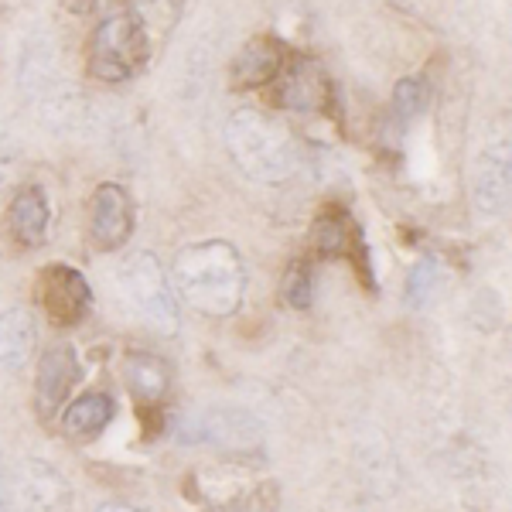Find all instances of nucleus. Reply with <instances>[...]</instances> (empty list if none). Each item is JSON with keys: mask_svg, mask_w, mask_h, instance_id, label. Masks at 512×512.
Instances as JSON below:
<instances>
[{"mask_svg": "<svg viewBox=\"0 0 512 512\" xmlns=\"http://www.w3.org/2000/svg\"><path fill=\"white\" fill-rule=\"evenodd\" d=\"M147 62H151V35H147L144 21L130 7L106 14L96 24L93 38H89V59H86L89 76L96 82H106V86L130 82L144 72Z\"/></svg>", "mask_w": 512, "mask_h": 512, "instance_id": "obj_3", "label": "nucleus"}, {"mask_svg": "<svg viewBox=\"0 0 512 512\" xmlns=\"http://www.w3.org/2000/svg\"><path fill=\"white\" fill-rule=\"evenodd\" d=\"M424 106H427V82L424 79L407 76V79L396 82V89H393V120L400 123V127H407V123L414 120Z\"/></svg>", "mask_w": 512, "mask_h": 512, "instance_id": "obj_19", "label": "nucleus"}, {"mask_svg": "<svg viewBox=\"0 0 512 512\" xmlns=\"http://www.w3.org/2000/svg\"><path fill=\"white\" fill-rule=\"evenodd\" d=\"M509 192H512V158L509 144H495L478 158L475 175H472V202L485 219H499L509 209Z\"/></svg>", "mask_w": 512, "mask_h": 512, "instance_id": "obj_12", "label": "nucleus"}, {"mask_svg": "<svg viewBox=\"0 0 512 512\" xmlns=\"http://www.w3.org/2000/svg\"><path fill=\"white\" fill-rule=\"evenodd\" d=\"M280 297L291 304L294 311H308L311 297H315V274H311L308 260H291L280 280Z\"/></svg>", "mask_w": 512, "mask_h": 512, "instance_id": "obj_18", "label": "nucleus"}, {"mask_svg": "<svg viewBox=\"0 0 512 512\" xmlns=\"http://www.w3.org/2000/svg\"><path fill=\"white\" fill-rule=\"evenodd\" d=\"M280 506V485L277 482H263L256 489H246L236 499L222 502V506L209 509V512H277Z\"/></svg>", "mask_w": 512, "mask_h": 512, "instance_id": "obj_20", "label": "nucleus"}, {"mask_svg": "<svg viewBox=\"0 0 512 512\" xmlns=\"http://www.w3.org/2000/svg\"><path fill=\"white\" fill-rule=\"evenodd\" d=\"M277 103L294 113H321L335 106V82L328 79L325 65L315 59H297L280 69Z\"/></svg>", "mask_w": 512, "mask_h": 512, "instance_id": "obj_9", "label": "nucleus"}, {"mask_svg": "<svg viewBox=\"0 0 512 512\" xmlns=\"http://www.w3.org/2000/svg\"><path fill=\"white\" fill-rule=\"evenodd\" d=\"M0 512H14L11 495H7V485H4V475H0Z\"/></svg>", "mask_w": 512, "mask_h": 512, "instance_id": "obj_22", "label": "nucleus"}, {"mask_svg": "<svg viewBox=\"0 0 512 512\" xmlns=\"http://www.w3.org/2000/svg\"><path fill=\"white\" fill-rule=\"evenodd\" d=\"M18 492L21 512H72V485L59 468L41 458L24 461L18 468Z\"/></svg>", "mask_w": 512, "mask_h": 512, "instance_id": "obj_11", "label": "nucleus"}, {"mask_svg": "<svg viewBox=\"0 0 512 512\" xmlns=\"http://www.w3.org/2000/svg\"><path fill=\"white\" fill-rule=\"evenodd\" d=\"M171 284L188 308L205 318H233L246 297L243 256L226 239L181 246L171 260Z\"/></svg>", "mask_w": 512, "mask_h": 512, "instance_id": "obj_1", "label": "nucleus"}, {"mask_svg": "<svg viewBox=\"0 0 512 512\" xmlns=\"http://www.w3.org/2000/svg\"><path fill=\"white\" fill-rule=\"evenodd\" d=\"M437 277H441V274H437L434 256H420V260L414 263V270H410V277H407V291H403L410 308L427 304V297H431L434 287H437Z\"/></svg>", "mask_w": 512, "mask_h": 512, "instance_id": "obj_21", "label": "nucleus"}, {"mask_svg": "<svg viewBox=\"0 0 512 512\" xmlns=\"http://www.w3.org/2000/svg\"><path fill=\"white\" fill-rule=\"evenodd\" d=\"M123 383L140 403H158L171 390V366L154 352H130L123 359Z\"/></svg>", "mask_w": 512, "mask_h": 512, "instance_id": "obj_16", "label": "nucleus"}, {"mask_svg": "<svg viewBox=\"0 0 512 512\" xmlns=\"http://www.w3.org/2000/svg\"><path fill=\"white\" fill-rule=\"evenodd\" d=\"M113 420V396L110 393H86L76 403H69L62 414V427L76 441H93L110 427Z\"/></svg>", "mask_w": 512, "mask_h": 512, "instance_id": "obj_17", "label": "nucleus"}, {"mask_svg": "<svg viewBox=\"0 0 512 512\" xmlns=\"http://www.w3.org/2000/svg\"><path fill=\"white\" fill-rule=\"evenodd\" d=\"M134 236V198L117 181H103L89 202V239L96 250H120Z\"/></svg>", "mask_w": 512, "mask_h": 512, "instance_id": "obj_8", "label": "nucleus"}, {"mask_svg": "<svg viewBox=\"0 0 512 512\" xmlns=\"http://www.w3.org/2000/svg\"><path fill=\"white\" fill-rule=\"evenodd\" d=\"M311 246H315V253L325 256V260H349L352 267L359 270V280H366V284L376 291L366 236H362L359 222H355L349 209H342V205L321 209L315 219V229H311Z\"/></svg>", "mask_w": 512, "mask_h": 512, "instance_id": "obj_6", "label": "nucleus"}, {"mask_svg": "<svg viewBox=\"0 0 512 512\" xmlns=\"http://www.w3.org/2000/svg\"><path fill=\"white\" fill-rule=\"evenodd\" d=\"M120 284L127 301L134 304V311L154 332L161 335H178L181 315L178 301L171 294L168 270L161 267V260L154 253H134L120 270Z\"/></svg>", "mask_w": 512, "mask_h": 512, "instance_id": "obj_4", "label": "nucleus"}, {"mask_svg": "<svg viewBox=\"0 0 512 512\" xmlns=\"http://www.w3.org/2000/svg\"><path fill=\"white\" fill-rule=\"evenodd\" d=\"M284 52H287L284 41L274 35L250 38L236 52L233 65H229V82H233V89H256V86L274 82L280 76V69L287 65Z\"/></svg>", "mask_w": 512, "mask_h": 512, "instance_id": "obj_14", "label": "nucleus"}, {"mask_svg": "<svg viewBox=\"0 0 512 512\" xmlns=\"http://www.w3.org/2000/svg\"><path fill=\"white\" fill-rule=\"evenodd\" d=\"M226 151L256 185L291 181L301 168V147L291 130L263 110H236L226 123Z\"/></svg>", "mask_w": 512, "mask_h": 512, "instance_id": "obj_2", "label": "nucleus"}, {"mask_svg": "<svg viewBox=\"0 0 512 512\" xmlns=\"http://www.w3.org/2000/svg\"><path fill=\"white\" fill-rule=\"evenodd\" d=\"M35 301L41 304V311H45L52 325L72 328L93 308V291H89V280L76 267L48 263L35 280Z\"/></svg>", "mask_w": 512, "mask_h": 512, "instance_id": "obj_7", "label": "nucleus"}, {"mask_svg": "<svg viewBox=\"0 0 512 512\" xmlns=\"http://www.w3.org/2000/svg\"><path fill=\"white\" fill-rule=\"evenodd\" d=\"M82 379L79 355L72 345H52L38 362V379H35V410L41 420H52L65 407L69 393L76 390Z\"/></svg>", "mask_w": 512, "mask_h": 512, "instance_id": "obj_10", "label": "nucleus"}, {"mask_svg": "<svg viewBox=\"0 0 512 512\" xmlns=\"http://www.w3.org/2000/svg\"><path fill=\"white\" fill-rule=\"evenodd\" d=\"M181 444H202L219 451H253L263 441L260 420L236 407H212L202 414H192L178 424Z\"/></svg>", "mask_w": 512, "mask_h": 512, "instance_id": "obj_5", "label": "nucleus"}, {"mask_svg": "<svg viewBox=\"0 0 512 512\" xmlns=\"http://www.w3.org/2000/svg\"><path fill=\"white\" fill-rule=\"evenodd\" d=\"M38 349L35 315L28 308H7L0 315V373L18 376L31 366Z\"/></svg>", "mask_w": 512, "mask_h": 512, "instance_id": "obj_15", "label": "nucleus"}, {"mask_svg": "<svg viewBox=\"0 0 512 512\" xmlns=\"http://www.w3.org/2000/svg\"><path fill=\"white\" fill-rule=\"evenodd\" d=\"M96 512H140L134 506H123V502H106V506H99Z\"/></svg>", "mask_w": 512, "mask_h": 512, "instance_id": "obj_23", "label": "nucleus"}, {"mask_svg": "<svg viewBox=\"0 0 512 512\" xmlns=\"http://www.w3.org/2000/svg\"><path fill=\"white\" fill-rule=\"evenodd\" d=\"M48 226H52L48 195L38 185H24L4 212V233L21 250H38L48 239Z\"/></svg>", "mask_w": 512, "mask_h": 512, "instance_id": "obj_13", "label": "nucleus"}]
</instances>
